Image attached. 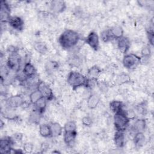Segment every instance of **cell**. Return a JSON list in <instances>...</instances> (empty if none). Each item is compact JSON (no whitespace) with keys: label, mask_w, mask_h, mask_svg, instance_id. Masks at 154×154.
<instances>
[{"label":"cell","mask_w":154,"mask_h":154,"mask_svg":"<svg viewBox=\"0 0 154 154\" xmlns=\"http://www.w3.org/2000/svg\"><path fill=\"white\" fill-rule=\"evenodd\" d=\"M130 119L123 110L116 112L114 116V125L117 131H125L128 128Z\"/></svg>","instance_id":"3"},{"label":"cell","mask_w":154,"mask_h":154,"mask_svg":"<svg viewBox=\"0 0 154 154\" xmlns=\"http://www.w3.org/2000/svg\"><path fill=\"white\" fill-rule=\"evenodd\" d=\"M41 114H42L39 112L38 111H37L36 109H34L29 116V121L32 123H37L40 120Z\"/></svg>","instance_id":"30"},{"label":"cell","mask_w":154,"mask_h":154,"mask_svg":"<svg viewBox=\"0 0 154 154\" xmlns=\"http://www.w3.org/2000/svg\"><path fill=\"white\" fill-rule=\"evenodd\" d=\"M69 63L72 65V66H78L80 63V60L79 58H78L77 57H73L72 58H70V61H69Z\"/></svg>","instance_id":"39"},{"label":"cell","mask_w":154,"mask_h":154,"mask_svg":"<svg viewBox=\"0 0 154 154\" xmlns=\"http://www.w3.org/2000/svg\"><path fill=\"white\" fill-rule=\"evenodd\" d=\"M122 63L125 68L132 69L141 63V57L134 54H126L123 57Z\"/></svg>","instance_id":"5"},{"label":"cell","mask_w":154,"mask_h":154,"mask_svg":"<svg viewBox=\"0 0 154 154\" xmlns=\"http://www.w3.org/2000/svg\"><path fill=\"white\" fill-rule=\"evenodd\" d=\"M108 29L112 39L118 40L123 36V29L119 25H114Z\"/></svg>","instance_id":"16"},{"label":"cell","mask_w":154,"mask_h":154,"mask_svg":"<svg viewBox=\"0 0 154 154\" xmlns=\"http://www.w3.org/2000/svg\"><path fill=\"white\" fill-rule=\"evenodd\" d=\"M131 46V42L128 37L123 36L117 40V47L123 54H126Z\"/></svg>","instance_id":"13"},{"label":"cell","mask_w":154,"mask_h":154,"mask_svg":"<svg viewBox=\"0 0 154 154\" xmlns=\"http://www.w3.org/2000/svg\"><path fill=\"white\" fill-rule=\"evenodd\" d=\"M129 76L126 75H121L120 77L119 78L120 79H119V81L120 83H125V82H126L127 81H129Z\"/></svg>","instance_id":"40"},{"label":"cell","mask_w":154,"mask_h":154,"mask_svg":"<svg viewBox=\"0 0 154 154\" xmlns=\"http://www.w3.org/2000/svg\"><path fill=\"white\" fill-rule=\"evenodd\" d=\"M134 143L136 147H142L146 141V137L143 132H136L134 138Z\"/></svg>","instance_id":"19"},{"label":"cell","mask_w":154,"mask_h":154,"mask_svg":"<svg viewBox=\"0 0 154 154\" xmlns=\"http://www.w3.org/2000/svg\"><path fill=\"white\" fill-rule=\"evenodd\" d=\"M50 126H51V129L52 137H59L62 135L63 128L59 123H58V122L52 123L51 125H50Z\"/></svg>","instance_id":"20"},{"label":"cell","mask_w":154,"mask_h":154,"mask_svg":"<svg viewBox=\"0 0 154 154\" xmlns=\"http://www.w3.org/2000/svg\"><path fill=\"white\" fill-rule=\"evenodd\" d=\"M37 89L41 93L42 96L45 97L47 100H51L54 97V93L52 89L44 82L40 81L37 85Z\"/></svg>","instance_id":"6"},{"label":"cell","mask_w":154,"mask_h":154,"mask_svg":"<svg viewBox=\"0 0 154 154\" xmlns=\"http://www.w3.org/2000/svg\"><path fill=\"white\" fill-rule=\"evenodd\" d=\"M23 135L22 134L20 133H16L15 134H14V138L13 140H16V141H22Z\"/></svg>","instance_id":"42"},{"label":"cell","mask_w":154,"mask_h":154,"mask_svg":"<svg viewBox=\"0 0 154 154\" xmlns=\"http://www.w3.org/2000/svg\"><path fill=\"white\" fill-rule=\"evenodd\" d=\"M42 97V94L37 89L32 91L29 96V100H30L31 103H32L33 104H34Z\"/></svg>","instance_id":"28"},{"label":"cell","mask_w":154,"mask_h":154,"mask_svg":"<svg viewBox=\"0 0 154 154\" xmlns=\"http://www.w3.org/2000/svg\"><path fill=\"white\" fill-rule=\"evenodd\" d=\"M109 108L111 111L115 114L123 110V103L119 100H112L109 103Z\"/></svg>","instance_id":"25"},{"label":"cell","mask_w":154,"mask_h":154,"mask_svg":"<svg viewBox=\"0 0 154 154\" xmlns=\"http://www.w3.org/2000/svg\"><path fill=\"white\" fill-rule=\"evenodd\" d=\"M34 48L40 54H45L48 51V47L43 42H36L34 45Z\"/></svg>","instance_id":"26"},{"label":"cell","mask_w":154,"mask_h":154,"mask_svg":"<svg viewBox=\"0 0 154 154\" xmlns=\"http://www.w3.org/2000/svg\"><path fill=\"white\" fill-rule=\"evenodd\" d=\"M66 8V4L64 1L54 0L50 2L51 10L57 14L63 12Z\"/></svg>","instance_id":"12"},{"label":"cell","mask_w":154,"mask_h":154,"mask_svg":"<svg viewBox=\"0 0 154 154\" xmlns=\"http://www.w3.org/2000/svg\"><path fill=\"white\" fill-rule=\"evenodd\" d=\"M99 101V97L96 94H92L88 97L87 99V106L90 109H94L98 105Z\"/></svg>","instance_id":"22"},{"label":"cell","mask_w":154,"mask_h":154,"mask_svg":"<svg viewBox=\"0 0 154 154\" xmlns=\"http://www.w3.org/2000/svg\"><path fill=\"white\" fill-rule=\"evenodd\" d=\"M147 36L150 45H153V40H154V33L152 28H149L147 30Z\"/></svg>","instance_id":"35"},{"label":"cell","mask_w":154,"mask_h":154,"mask_svg":"<svg viewBox=\"0 0 154 154\" xmlns=\"http://www.w3.org/2000/svg\"><path fill=\"white\" fill-rule=\"evenodd\" d=\"M114 142L116 147H123L125 143V135L124 131H116L114 136Z\"/></svg>","instance_id":"15"},{"label":"cell","mask_w":154,"mask_h":154,"mask_svg":"<svg viewBox=\"0 0 154 154\" xmlns=\"http://www.w3.org/2000/svg\"><path fill=\"white\" fill-rule=\"evenodd\" d=\"M141 58H149L151 55V49L149 46H144L141 51Z\"/></svg>","instance_id":"33"},{"label":"cell","mask_w":154,"mask_h":154,"mask_svg":"<svg viewBox=\"0 0 154 154\" xmlns=\"http://www.w3.org/2000/svg\"><path fill=\"white\" fill-rule=\"evenodd\" d=\"M82 123L85 126H91L93 124L92 119L89 116H85L82 119Z\"/></svg>","instance_id":"36"},{"label":"cell","mask_w":154,"mask_h":154,"mask_svg":"<svg viewBox=\"0 0 154 154\" xmlns=\"http://www.w3.org/2000/svg\"><path fill=\"white\" fill-rule=\"evenodd\" d=\"M85 43L93 49L97 51L99 48V37L96 32H90L85 39Z\"/></svg>","instance_id":"7"},{"label":"cell","mask_w":154,"mask_h":154,"mask_svg":"<svg viewBox=\"0 0 154 154\" xmlns=\"http://www.w3.org/2000/svg\"><path fill=\"white\" fill-rule=\"evenodd\" d=\"M67 82L74 90L81 87H89L88 78L83 74L76 71H71L69 73Z\"/></svg>","instance_id":"2"},{"label":"cell","mask_w":154,"mask_h":154,"mask_svg":"<svg viewBox=\"0 0 154 154\" xmlns=\"http://www.w3.org/2000/svg\"><path fill=\"white\" fill-rule=\"evenodd\" d=\"M76 125L73 121L66 122L64 126V131H76Z\"/></svg>","instance_id":"31"},{"label":"cell","mask_w":154,"mask_h":154,"mask_svg":"<svg viewBox=\"0 0 154 154\" xmlns=\"http://www.w3.org/2000/svg\"><path fill=\"white\" fill-rule=\"evenodd\" d=\"M13 138L9 137H4L0 140V150L4 153H10L12 148V145L14 143Z\"/></svg>","instance_id":"9"},{"label":"cell","mask_w":154,"mask_h":154,"mask_svg":"<svg viewBox=\"0 0 154 154\" xmlns=\"http://www.w3.org/2000/svg\"><path fill=\"white\" fill-rule=\"evenodd\" d=\"M77 137V132L75 131H64L63 139L65 144L69 146H72Z\"/></svg>","instance_id":"14"},{"label":"cell","mask_w":154,"mask_h":154,"mask_svg":"<svg viewBox=\"0 0 154 154\" xmlns=\"http://www.w3.org/2000/svg\"><path fill=\"white\" fill-rule=\"evenodd\" d=\"M79 40L78 33L72 29L64 30L58 38L60 46L65 49H69L75 47Z\"/></svg>","instance_id":"1"},{"label":"cell","mask_w":154,"mask_h":154,"mask_svg":"<svg viewBox=\"0 0 154 154\" xmlns=\"http://www.w3.org/2000/svg\"><path fill=\"white\" fill-rule=\"evenodd\" d=\"M137 109L139 113L141 114H145L146 112H147L146 105L144 103H141L137 106Z\"/></svg>","instance_id":"37"},{"label":"cell","mask_w":154,"mask_h":154,"mask_svg":"<svg viewBox=\"0 0 154 154\" xmlns=\"http://www.w3.org/2000/svg\"><path fill=\"white\" fill-rule=\"evenodd\" d=\"M7 51L9 52V54H12L14 52H17V49L15 46L11 45L7 48Z\"/></svg>","instance_id":"41"},{"label":"cell","mask_w":154,"mask_h":154,"mask_svg":"<svg viewBox=\"0 0 154 154\" xmlns=\"http://www.w3.org/2000/svg\"><path fill=\"white\" fill-rule=\"evenodd\" d=\"M14 109L10 108L7 106L5 109H4V111H1V114L2 117H4L5 119H14L16 117L15 113L13 111Z\"/></svg>","instance_id":"27"},{"label":"cell","mask_w":154,"mask_h":154,"mask_svg":"<svg viewBox=\"0 0 154 154\" xmlns=\"http://www.w3.org/2000/svg\"><path fill=\"white\" fill-rule=\"evenodd\" d=\"M46 103H47L46 99L43 96H42L34 104L35 106V109H36L39 112L42 114L45 111V109L46 108Z\"/></svg>","instance_id":"23"},{"label":"cell","mask_w":154,"mask_h":154,"mask_svg":"<svg viewBox=\"0 0 154 154\" xmlns=\"http://www.w3.org/2000/svg\"><path fill=\"white\" fill-rule=\"evenodd\" d=\"M22 58L17 52L9 54L7 60V67L11 71L19 72L20 69Z\"/></svg>","instance_id":"4"},{"label":"cell","mask_w":154,"mask_h":154,"mask_svg":"<svg viewBox=\"0 0 154 154\" xmlns=\"http://www.w3.org/2000/svg\"><path fill=\"white\" fill-rule=\"evenodd\" d=\"M39 133L40 135L45 138L52 137L51 129L50 125L47 124H41L39 126Z\"/></svg>","instance_id":"24"},{"label":"cell","mask_w":154,"mask_h":154,"mask_svg":"<svg viewBox=\"0 0 154 154\" xmlns=\"http://www.w3.org/2000/svg\"><path fill=\"white\" fill-rule=\"evenodd\" d=\"M0 15L1 22H8L10 18L11 17L10 5L7 2L4 1H1Z\"/></svg>","instance_id":"10"},{"label":"cell","mask_w":154,"mask_h":154,"mask_svg":"<svg viewBox=\"0 0 154 154\" xmlns=\"http://www.w3.org/2000/svg\"><path fill=\"white\" fill-rule=\"evenodd\" d=\"M146 127V122L145 119H140L135 121L133 126L132 130L136 132H143Z\"/></svg>","instance_id":"18"},{"label":"cell","mask_w":154,"mask_h":154,"mask_svg":"<svg viewBox=\"0 0 154 154\" xmlns=\"http://www.w3.org/2000/svg\"><path fill=\"white\" fill-rule=\"evenodd\" d=\"M100 38L102 39V40L105 43L111 41V40H112L111 37L109 29H106V30L103 31L100 33Z\"/></svg>","instance_id":"32"},{"label":"cell","mask_w":154,"mask_h":154,"mask_svg":"<svg viewBox=\"0 0 154 154\" xmlns=\"http://www.w3.org/2000/svg\"><path fill=\"white\" fill-rule=\"evenodd\" d=\"M96 85H97L99 90L103 93H106L108 89V85L107 83L105 81H97L96 82Z\"/></svg>","instance_id":"34"},{"label":"cell","mask_w":154,"mask_h":154,"mask_svg":"<svg viewBox=\"0 0 154 154\" xmlns=\"http://www.w3.org/2000/svg\"><path fill=\"white\" fill-rule=\"evenodd\" d=\"M8 23L13 29L18 31H22L24 27V22L23 19L20 17L17 16H11Z\"/></svg>","instance_id":"11"},{"label":"cell","mask_w":154,"mask_h":154,"mask_svg":"<svg viewBox=\"0 0 154 154\" xmlns=\"http://www.w3.org/2000/svg\"><path fill=\"white\" fill-rule=\"evenodd\" d=\"M23 150L26 153H31L33 150V145L30 143H26L23 146Z\"/></svg>","instance_id":"38"},{"label":"cell","mask_w":154,"mask_h":154,"mask_svg":"<svg viewBox=\"0 0 154 154\" xmlns=\"http://www.w3.org/2000/svg\"><path fill=\"white\" fill-rule=\"evenodd\" d=\"M101 73V70L99 67L97 66H93L90 67L87 72L88 78L89 79L97 80V77L100 75Z\"/></svg>","instance_id":"21"},{"label":"cell","mask_w":154,"mask_h":154,"mask_svg":"<svg viewBox=\"0 0 154 154\" xmlns=\"http://www.w3.org/2000/svg\"><path fill=\"white\" fill-rule=\"evenodd\" d=\"M5 103L7 106L15 109L21 106L23 104L24 100L20 95L17 94L8 97L5 101Z\"/></svg>","instance_id":"8"},{"label":"cell","mask_w":154,"mask_h":154,"mask_svg":"<svg viewBox=\"0 0 154 154\" xmlns=\"http://www.w3.org/2000/svg\"><path fill=\"white\" fill-rule=\"evenodd\" d=\"M22 72L27 78H30L35 75L36 69L32 64L30 62H28L25 64L22 69Z\"/></svg>","instance_id":"17"},{"label":"cell","mask_w":154,"mask_h":154,"mask_svg":"<svg viewBox=\"0 0 154 154\" xmlns=\"http://www.w3.org/2000/svg\"><path fill=\"white\" fill-rule=\"evenodd\" d=\"M58 67H59V65L57 62L51 61H49L46 63V69L47 72H53L55 70L58 69Z\"/></svg>","instance_id":"29"}]
</instances>
